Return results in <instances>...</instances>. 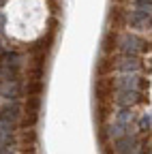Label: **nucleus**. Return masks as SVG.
<instances>
[{
    "instance_id": "1",
    "label": "nucleus",
    "mask_w": 152,
    "mask_h": 154,
    "mask_svg": "<svg viewBox=\"0 0 152 154\" xmlns=\"http://www.w3.org/2000/svg\"><path fill=\"white\" fill-rule=\"evenodd\" d=\"M118 49H120V54H126V56H139V54L148 51L150 45L137 34H124L118 41Z\"/></svg>"
},
{
    "instance_id": "2",
    "label": "nucleus",
    "mask_w": 152,
    "mask_h": 154,
    "mask_svg": "<svg viewBox=\"0 0 152 154\" xmlns=\"http://www.w3.org/2000/svg\"><path fill=\"white\" fill-rule=\"evenodd\" d=\"M113 82V88L116 90H144L148 86V82L137 73H124L122 77H116Z\"/></svg>"
},
{
    "instance_id": "3",
    "label": "nucleus",
    "mask_w": 152,
    "mask_h": 154,
    "mask_svg": "<svg viewBox=\"0 0 152 154\" xmlns=\"http://www.w3.org/2000/svg\"><path fill=\"white\" fill-rule=\"evenodd\" d=\"M111 96H116L113 101H116L118 107H133V105H139V103L146 101L141 90H118L116 94H111Z\"/></svg>"
},
{
    "instance_id": "4",
    "label": "nucleus",
    "mask_w": 152,
    "mask_h": 154,
    "mask_svg": "<svg viewBox=\"0 0 152 154\" xmlns=\"http://www.w3.org/2000/svg\"><path fill=\"white\" fill-rule=\"evenodd\" d=\"M111 69L116 71H122V73H137L141 69V60L137 56H126L122 54L120 58H116V60L111 62Z\"/></svg>"
},
{
    "instance_id": "5",
    "label": "nucleus",
    "mask_w": 152,
    "mask_h": 154,
    "mask_svg": "<svg viewBox=\"0 0 152 154\" xmlns=\"http://www.w3.org/2000/svg\"><path fill=\"white\" fill-rule=\"evenodd\" d=\"M113 150H116L118 154H137L139 152V143H137V137L135 135H122V137L116 139V143H113Z\"/></svg>"
},
{
    "instance_id": "6",
    "label": "nucleus",
    "mask_w": 152,
    "mask_h": 154,
    "mask_svg": "<svg viewBox=\"0 0 152 154\" xmlns=\"http://www.w3.org/2000/svg\"><path fill=\"white\" fill-rule=\"evenodd\" d=\"M129 24L131 26H144L150 24V5H137L129 13Z\"/></svg>"
},
{
    "instance_id": "7",
    "label": "nucleus",
    "mask_w": 152,
    "mask_h": 154,
    "mask_svg": "<svg viewBox=\"0 0 152 154\" xmlns=\"http://www.w3.org/2000/svg\"><path fill=\"white\" fill-rule=\"evenodd\" d=\"M13 133H15V122L7 120V118H0V143L5 146H13Z\"/></svg>"
},
{
    "instance_id": "8",
    "label": "nucleus",
    "mask_w": 152,
    "mask_h": 154,
    "mask_svg": "<svg viewBox=\"0 0 152 154\" xmlns=\"http://www.w3.org/2000/svg\"><path fill=\"white\" fill-rule=\"evenodd\" d=\"M20 92H22V88H20V84H17V79H5V82H0V96H5V99H17L20 96Z\"/></svg>"
},
{
    "instance_id": "9",
    "label": "nucleus",
    "mask_w": 152,
    "mask_h": 154,
    "mask_svg": "<svg viewBox=\"0 0 152 154\" xmlns=\"http://www.w3.org/2000/svg\"><path fill=\"white\" fill-rule=\"evenodd\" d=\"M20 116H22V109H20L17 103H7V105L0 107V118H7L11 122H17V120H20Z\"/></svg>"
},
{
    "instance_id": "10",
    "label": "nucleus",
    "mask_w": 152,
    "mask_h": 154,
    "mask_svg": "<svg viewBox=\"0 0 152 154\" xmlns=\"http://www.w3.org/2000/svg\"><path fill=\"white\" fill-rule=\"evenodd\" d=\"M0 62H2L5 66H11V69H17L22 62V56L17 51H2L0 54Z\"/></svg>"
},
{
    "instance_id": "11",
    "label": "nucleus",
    "mask_w": 152,
    "mask_h": 154,
    "mask_svg": "<svg viewBox=\"0 0 152 154\" xmlns=\"http://www.w3.org/2000/svg\"><path fill=\"white\" fill-rule=\"evenodd\" d=\"M113 94V82L111 79H99L97 84V96L99 99H105V96Z\"/></svg>"
},
{
    "instance_id": "12",
    "label": "nucleus",
    "mask_w": 152,
    "mask_h": 154,
    "mask_svg": "<svg viewBox=\"0 0 152 154\" xmlns=\"http://www.w3.org/2000/svg\"><path fill=\"white\" fill-rule=\"evenodd\" d=\"M107 131H109L107 135H109L111 139H118V137H122V135L131 133V126H129V124H122V122H113Z\"/></svg>"
},
{
    "instance_id": "13",
    "label": "nucleus",
    "mask_w": 152,
    "mask_h": 154,
    "mask_svg": "<svg viewBox=\"0 0 152 154\" xmlns=\"http://www.w3.org/2000/svg\"><path fill=\"white\" fill-rule=\"evenodd\" d=\"M116 122H122V124H133L135 122V113L131 111V107H122L118 113H116Z\"/></svg>"
},
{
    "instance_id": "14",
    "label": "nucleus",
    "mask_w": 152,
    "mask_h": 154,
    "mask_svg": "<svg viewBox=\"0 0 152 154\" xmlns=\"http://www.w3.org/2000/svg\"><path fill=\"white\" fill-rule=\"evenodd\" d=\"M15 71L17 69H11V66H5L0 69V79H15Z\"/></svg>"
},
{
    "instance_id": "15",
    "label": "nucleus",
    "mask_w": 152,
    "mask_h": 154,
    "mask_svg": "<svg viewBox=\"0 0 152 154\" xmlns=\"http://www.w3.org/2000/svg\"><path fill=\"white\" fill-rule=\"evenodd\" d=\"M139 131H150V113H141V118H139Z\"/></svg>"
},
{
    "instance_id": "16",
    "label": "nucleus",
    "mask_w": 152,
    "mask_h": 154,
    "mask_svg": "<svg viewBox=\"0 0 152 154\" xmlns=\"http://www.w3.org/2000/svg\"><path fill=\"white\" fill-rule=\"evenodd\" d=\"M0 154H15L13 146H5V143H0Z\"/></svg>"
},
{
    "instance_id": "17",
    "label": "nucleus",
    "mask_w": 152,
    "mask_h": 154,
    "mask_svg": "<svg viewBox=\"0 0 152 154\" xmlns=\"http://www.w3.org/2000/svg\"><path fill=\"white\" fill-rule=\"evenodd\" d=\"M135 5H150V0H135Z\"/></svg>"
},
{
    "instance_id": "18",
    "label": "nucleus",
    "mask_w": 152,
    "mask_h": 154,
    "mask_svg": "<svg viewBox=\"0 0 152 154\" xmlns=\"http://www.w3.org/2000/svg\"><path fill=\"white\" fill-rule=\"evenodd\" d=\"M137 154H150V150H148V152H137Z\"/></svg>"
},
{
    "instance_id": "19",
    "label": "nucleus",
    "mask_w": 152,
    "mask_h": 154,
    "mask_svg": "<svg viewBox=\"0 0 152 154\" xmlns=\"http://www.w3.org/2000/svg\"><path fill=\"white\" fill-rule=\"evenodd\" d=\"M0 26H2V15H0Z\"/></svg>"
}]
</instances>
